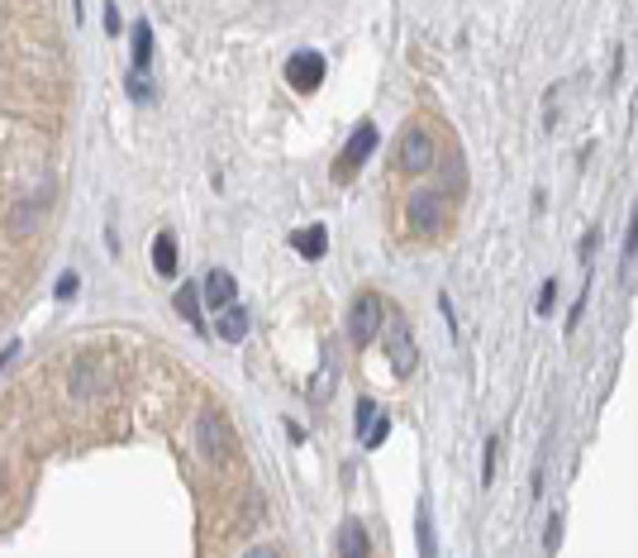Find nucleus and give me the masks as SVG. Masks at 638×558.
<instances>
[{
    "label": "nucleus",
    "instance_id": "14",
    "mask_svg": "<svg viewBox=\"0 0 638 558\" xmlns=\"http://www.w3.org/2000/svg\"><path fill=\"white\" fill-rule=\"evenodd\" d=\"M200 306H206V300H200L196 282H191V286H182V292H177V315H186L191 325H200Z\"/></svg>",
    "mask_w": 638,
    "mask_h": 558
},
{
    "label": "nucleus",
    "instance_id": "1",
    "mask_svg": "<svg viewBox=\"0 0 638 558\" xmlns=\"http://www.w3.org/2000/svg\"><path fill=\"white\" fill-rule=\"evenodd\" d=\"M382 329H386V358H391V368H396V378H410L415 363H419V349H415V335H410V325H405V315L386 310Z\"/></svg>",
    "mask_w": 638,
    "mask_h": 558
},
{
    "label": "nucleus",
    "instance_id": "9",
    "mask_svg": "<svg viewBox=\"0 0 638 558\" xmlns=\"http://www.w3.org/2000/svg\"><path fill=\"white\" fill-rule=\"evenodd\" d=\"M200 300H210V306H229V300H234V277H229L224 267H215L210 277H206V286H200Z\"/></svg>",
    "mask_w": 638,
    "mask_h": 558
},
{
    "label": "nucleus",
    "instance_id": "7",
    "mask_svg": "<svg viewBox=\"0 0 638 558\" xmlns=\"http://www.w3.org/2000/svg\"><path fill=\"white\" fill-rule=\"evenodd\" d=\"M410 225L425 229V234H433V229L443 225V196H439V192L415 196V200H410Z\"/></svg>",
    "mask_w": 638,
    "mask_h": 558
},
{
    "label": "nucleus",
    "instance_id": "18",
    "mask_svg": "<svg viewBox=\"0 0 638 558\" xmlns=\"http://www.w3.org/2000/svg\"><path fill=\"white\" fill-rule=\"evenodd\" d=\"M558 539H562V515H553V521H548V535H543V544H548V549H558Z\"/></svg>",
    "mask_w": 638,
    "mask_h": 558
},
{
    "label": "nucleus",
    "instance_id": "13",
    "mask_svg": "<svg viewBox=\"0 0 638 558\" xmlns=\"http://www.w3.org/2000/svg\"><path fill=\"white\" fill-rule=\"evenodd\" d=\"M148 67H153V29L134 24V72H148Z\"/></svg>",
    "mask_w": 638,
    "mask_h": 558
},
{
    "label": "nucleus",
    "instance_id": "16",
    "mask_svg": "<svg viewBox=\"0 0 638 558\" xmlns=\"http://www.w3.org/2000/svg\"><path fill=\"white\" fill-rule=\"evenodd\" d=\"M496 449H501V439H486V463H482V486L496 482Z\"/></svg>",
    "mask_w": 638,
    "mask_h": 558
},
{
    "label": "nucleus",
    "instance_id": "22",
    "mask_svg": "<svg viewBox=\"0 0 638 558\" xmlns=\"http://www.w3.org/2000/svg\"><path fill=\"white\" fill-rule=\"evenodd\" d=\"M106 29H110V34H120V10H114V0L106 6Z\"/></svg>",
    "mask_w": 638,
    "mask_h": 558
},
{
    "label": "nucleus",
    "instance_id": "4",
    "mask_svg": "<svg viewBox=\"0 0 638 558\" xmlns=\"http://www.w3.org/2000/svg\"><path fill=\"white\" fill-rule=\"evenodd\" d=\"M400 167L410 172V177H425L433 167V139L425 134V124H410L400 139Z\"/></svg>",
    "mask_w": 638,
    "mask_h": 558
},
{
    "label": "nucleus",
    "instance_id": "8",
    "mask_svg": "<svg viewBox=\"0 0 638 558\" xmlns=\"http://www.w3.org/2000/svg\"><path fill=\"white\" fill-rule=\"evenodd\" d=\"M292 249H296L300 258H324V249H329V229H324V225L296 229V234H292Z\"/></svg>",
    "mask_w": 638,
    "mask_h": 558
},
{
    "label": "nucleus",
    "instance_id": "17",
    "mask_svg": "<svg viewBox=\"0 0 638 558\" xmlns=\"http://www.w3.org/2000/svg\"><path fill=\"white\" fill-rule=\"evenodd\" d=\"M372 415H376V401H358V439H362V429L372 425Z\"/></svg>",
    "mask_w": 638,
    "mask_h": 558
},
{
    "label": "nucleus",
    "instance_id": "20",
    "mask_svg": "<svg viewBox=\"0 0 638 558\" xmlns=\"http://www.w3.org/2000/svg\"><path fill=\"white\" fill-rule=\"evenodd\" d=\"M72 296H77V277H72V272H67V277L57 282V300H72Z\"/></svg>",
    "mask_w": 638,
    "mask_h": 558
},
{
    "label": "nucleus",
    "instance_id": "11",
    "mask_svg": "<svg viewBox=\"0 0 638 558\" xmlns=\"http://www.w3.org/2000/svg\"><path fill=\"white\" fill-rule=\"evenodd\" d=\"M220 339L224 343H239L243 335H249V310H239V306H224V315H220Z\"/></svg>",
    "mask_w": 638,
    "mask_h": 558
},
{
    "label": "nucleus",
    "instance_id": "19",
    "mask_svg": "<svg viewBox=\"0 0 638 558\" xmlns=\"http://www.w3.org/2000/svg\"><path fill=\"white\" fill-rule=\"evenodd\" d=\"M553 296H558V282H548L543 292H539V315H548V310H553Z\"/></svg>",
    "mask_w": 638,
    "mask_h": 558
},
{
    "label": "nucleus",
    "instance_id": "23",
    "mask_svg": "<svg viewBox=\"0 0 638 558\" xmlns=\"http://www.w3.org/2000/svg\"><path fill=\"white\" fill-rule=\"evenodd\" d=\"M0 482H6V463H0Z\"/></svg>",
    "mask_w": 638,
    "mask_h": 558
},
{
    "label": "nucleus",
    "instance_id": "3",
    "mask_svg": "<svg viewBox=\"0 0 638 558\" xmlns=\"http://www.w3.org/2000/svg\"><path fill=\"white\" fill-rule=\"evenodd\" d=\"M382 315H386V306H382V296H358L353 300V315H348V339L358 343V349H367V343L382 335Z\"/></svg>",
    "mask_w": 638,
    "mask_h": 558
},
{
    "label": "nucleus",
    "instance_id": "15",
    "mask_svg": "<svg viewBox=\"0 0 638 558\" xmlns=\"http://www.w3.org/2000/svg\"><path fill=\"white\" fill-rule=\"evenodd\" d=\"M386 435H391V420H386V415H372V425L362 429V444H367V449H382Z\"/></svg>",
    "mask_w": 638,
    "mask_h": 558
},
{
    "label": "nucleus",
    "instance_id": "10",
    "mask_svg": "<svg viewBox=\"0 0 638 558\" xmlns=\"http://www.w3.org/2000/svg\"><path fill=\"white\" fill-rule=\"evenodd\" d=\"M153 267H157V277H177V239L167 229L153 239Z\"/></svg>",
    "mask_w": 638,
    "mask_h": 558
},
{
    "label": "nucleus",
    "instance_id": "2",
    "mask_svg": "<svg viewBox=\"0 0 638 558\" xmlns=\"http://www.w3.org/2000/svg\"><path fill=\"white\" fill-rule=\"evenodd\" d=\"M196 444H200V453H206L210 463H224V458L234 453V429H229V420H224L220 411H200Z\"/></svg>",
    "mask_w": 638,
    "mask_h": 558
},
{
    "label": "nucleus",
    "instance_id": "6",
    "mask_svg": "<svg viewBox=\"0 0 638 558\" xmlns=\"http://www.w3.org/2000/svg\"><path fill=\"white\" fill-rule=\"evenodd\" d=\"M319 81H324V57L315 48L286 57V86L292 91H319Z\"/></svg>",
    "mask_w": 638,
    "mask_h": 558
},
{
    "label": "nucleus",
    "instance_id": "5",
    "mask_svg": "<svg viewBox=\"0 0 638 558\" xmlns=\"http://www.w3.org/2000/svg\"><path fill=\"white\" fill-rule=\"evenodd\" d=\"M376 139H382V134H376V124H372V120H362V124H358V134H353V143H348L343 157H339V167H333V177H339V182L353 177V172L376 153Z\"/></svg>",
    "mask_w": 638,
    "mask_h": 558
},
{
    "label": "nucleus",
    "instance_id": "12",
    "mask_svg": "<svg viewBox=\"0 0 638 558\" xmlns=\"http://www.w3.org/2000/svg\"><path fill=\"white\" fill-rule=\"evenodd\" d=\"M339 549H343V554H372V539H367V529H362L358 521H348V525L339 529Z\"/></svg>",
    "mask_w": 638,
    "mask_h": 558
},
{
    "label": "nucleus",
    "instance_id": "21",
    "mask_svg": "<svg viewBox=\"0 0 638 558\" xmlns=\"http://www.w3.org/2000/svg\"><path fill=\"white\" fill-rule=\"evenodd\" d=\"M419 549L433 554V529H429V521H419Z\"/></svg>",
    "mask_w": 638,
    "mask_h": 558
}]
</instances>
